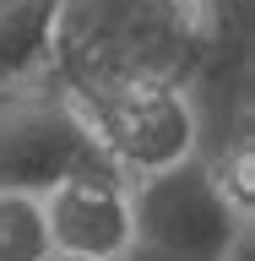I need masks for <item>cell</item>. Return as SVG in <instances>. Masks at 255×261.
Segmentation results:
<instances>
[{
  "label": "cell",
  "instance_id": "cell-1",
  "mask_svg": "<svg viewBox=\"0 0 255 261\" xmlns=\"http://www.w3.org/2000/svg\"><path fill=\"white\" fill-rule=\"evenodd\" d=\"M201 49L190 0H60L49 82L65 93L136 76L185 82Z\"/></svg>",
  "mask_w": 255,
  "mask_h": 261
},
{
  "label": "cell",
  "instance_id": "cell-2",
  "mask_svg": "<svg viewBox=\"0 0 255 261\" xmlns=\"http://www.w3.org/2000/svg\"><path fill=\"white\" fill-rule=\"evenodd\" d=\"M71 98H76L93 142L103 147L130 179L201 147V125H195V103H190V93H185V82L136 76V82L87 87V93H71Z\"/></svg>",
  "mask_w": 255,
  "mask_h": 261
},
{
  "label": "cell",
  "instance_id": "cell-3",
  "mask_svg": "<svg viewBox=\"0 0 255 261\" xmlns=\"http://www.w3.org/2000/svg\"><path fill=\"white\" fill-rule=\"evenodd\" d=\"M239 223H244V212L217 191L201 152H185V158L130 179V240H141V245L217 261Z\"/></svg>",
  "mask_w": 255,
  "mask_h": 261
},
{
  "label": "cell",
  "instance_id": "cell-4",
  "mask_svg": "<svg viewBox=\"0 0 255 261\" xmlns=\"http://www.w3.org/2000/svg\"><path fill=\"white\" fill-rule=\"evenodd\" d=\"M103 147L81 120L76 98L54 82H27L0 93V191L44 196L81 158Z\"/></svg>",
  "mask_w": 255,
  "mask_h": 261
},
{
  "label": "cell",
  "instance_id": "cell-5",
  "mask_svg": "<svg viewBox=\"0 0 255 261\" xmlns=\"http://www.w3.org/2000/svg\"><path fill=\"white\" fill-rule=\"evenodd\" d=\"M38 201H44V223H49V245L54 250L114 261L130 245V174L109 152L81 158Z\"/></svg>",
  "mask_w": 255,
  "mask_h": 261
},
{
  "label": "cell",
  "instance_id": "cell-6",
  "mask_svg": "<svg viewBox=\"0 0 255 261\" xmlns=\"http://www.w3.org/2000/svg\"><path fill=\"white\" fill-rule=\"evenodd\" d=\"M60 0H0V93L49 82Z\"/></svg>",
  "mask_w": 255,
  "mask_h": 261
},
{
  "label": "cell",
  "instance_id": "cell-7",
  "mask_svg": "<svg viewBox=\"0 0 255 261\" xmlns=\"http://www.w3.org/2000/svg\"><path fill=\"white\" fill-rule=\"evenodd\" d=\"M49 223H44V201L27 191H0V261H44Z\"/></svg>",
  "mask_w": 255,
  "mask_h": 261
},
{
  "label": "cell",
  "instance_id": "cell-8",
  "mask_svg": "<svg viewBox=\"0 0 255 261\" xmlns=\"http://www.w3.org/2000/svg\"><path fill=\"white\" fill-rule=\"evenodd\" d=\"M114 261H207V256H185V250H163V245H141V240H130Z\"/></svg>",
  "mask_w": 255,
  "mask_h": 261
},
{
  "label": "cell",
  "instance_id": "cell-9",
  "mask_svg": "<svg viewBox=\"0 0 255 261\" xmlns=\"http://www.w3.org/2000/svg\"><path fill=\"white\" fill-rule=\"evenodd\" d=\"M217 261H255V218H244V223L234 228V240L223 245Z\"/></svg>",
  "mask_w": 255,
  "mask_h": 261
},
{
  "label": "cell",
  "instance_id": "cell-10",
  "mask_svg": "<svg viewBox=\"0 0 255 261\" xmlns=\"http://www.w3.org/2000/svg\"><path fill=\"white\" fill-rule=\"evenodd\" d=\"M44 261H93V256H71V250H49Z\"/></svg>",
  "mask_w": 255,
  "mask_h": 261
},
{
  "label": "cell",
  "instance_id": "cell-11",
  "mask_svg": "<svg viewBox=\"0 0 255 261\" xmlns=\"http://www.w3.org/2000/svg\"><path fill=\"white\" fill-rule=\"evenodd\" d=\"M190 6H207V0H190Z\"/></svg>",
  "mask_w": 255,
  "mask_h": 261
}]
</instances>
